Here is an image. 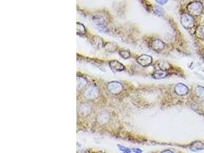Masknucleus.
<instances>
[{"label": "nucleus", "mask_w": 204, "mask_h": 153, "mask_svg": "<svg viewBox=\"0 0 204 153\" xmlns=\"http://www.w3.org/2000/svg\"><path fill=\"white\" fill-rule=\"evenodd\" d=\"M203 7L202 3H200V2H191L187 5L188 11L190 12V15L192 16H200L203 11Z\"/></svg>", "instance_id": "nucleus-1"}, {"label": "nucleus", "mask_w": 204, "mask_h": 153, "mask_svg": "<svg viewBox=\"0 0 204 153\" xmlns=\"http://www.w3.org/2000/svg\"><path fill=\"white\" fill-rule=\"evenodd\" d=\"M180 22H181L182 25L184 26L185 28H191L193 27L194 25V19H193V16L191 15H188V14H184L183 16H181V19H180Z\"/></svg>", "instance_id": "nucleus-2"}, {"label": "nucleus", "mask_w": 204, "mask_h": 153, "mask_svg": "<svg viewBox=\"0 0 204 153\" xmlns=\"http://www.w3.org/2000/svg\"><path fill=\"white\" fill-rule=\"evenodd\" d=\"M108 90L112 94H118L123 91V85L118 82H111L107 86Z\"/></svg>", "instance_id": "nucleus-3"}, {"label": "nucleus", "mask_w": 204, "mask_h": 153, "mask_svg": "<svg viewBox=\"0 0 204 153\" xmlns=\"http://www.w3.org/2000/svg\"><path fill=\"white\" fill-rule=\"evenodd\" d=\"M137 62H138L140 65H141V66L147 67L151 64L152 58L149 55H141V56H140V57L137 59Z\"/></svg>", "instance_id": "nucleus-4"}, {"label": "nucleus", "mask_w": 204, "mask_h": 153, "mask_svg": "<svg viewBox=\"0 0 204 153\" xmlns=\"http://www.w3.org/2000/svg\"><path fill=\"white\" fill-rule=\"evenodd\" d=\"M174 91L177 95L184 96V95L188 94L189 89L186 85L183 84H177L174 87Z\"/></svg>", "instance_id": "nucleus-5"}, {"label": "nucleus", "mask_w": 204, "mask_h": 153, "mask_svg": "<svg viewBox=\"0 0 204 153\" xmlns=\"http://www.w3.org/2000/svg\"><path fill=\"white\" fill-rule=\"evenodd\" d=\"M164 47H165V44L159 39H156L152 42V48L156 51H160L164 49Z\"/></svg>", "instance_id": "nucleus-6"}, {"label": "nucleus", "mask_w": 204, "mask_h": 153, "mask_svg": "<svg viewBox=\"0 0 204 153\" xmlns=\"http://www.w3.org/2000/svg\"><path fill=\"white\" fill-rule=\"evenodd\" d=\"M109 65H110L112 70L114 71H122L125 68V67L117 61H112L109 63Z\"/></svg>", "instance_id": "nucleus-7"}, {"label": "nucleus", "mask_w": 204, "mask_h": 153, "mask_svg": "<svg viewBox=\"0 0 204 153\" xmlns=\"http://www.w3.org/2000/svg\"><path fill=\"white\" fill-rule=\"evenodd\" d=\"M196 36L200 40H204V25H198L196 28Z\"/></svg>", "instance_id": "nucleus-8"}, {"label": "nucleus", "mask_w": 204, "mask_h": 153, "mask_svg": "<svg viewBox=\"0 0 204 153\" xmlns=\"http://www.w3.org/2000/svg\"><path fill=\"white\" fill-rule=\"evenodd\" d=\"M204 148V145L201 142H195L191 146V149L192 151H200Z\"/></svg>", "instance_id": "nucleus-9"}, {"label": "nucleus", "mask_w": 204, "mask_h": 153, "mask_svg": "<svg viewBox=\"0 0 204 153\" xmlns=\"http://www.w3.org/2000/svg\"><path fill=\"white\" fill-rule=\"evenodd\" d=\"M168 75V73L166 72L165 71H162V70H160V71H156L153 73V78H155V79H162V78H164L166 76Z\"/></svg>", "instance_id": "nucleus-10"}, {"label": "nucleus", "mask_w": 204, "mask_h": 153, "mask_svg": "<svg viewBox=\"0 0 204 153\" xmlns=\"http://www.w3.org/2000/svg\"><path fill=\"white\" fill-rule=\"evenodd\" d=\"M158 67L162 71H167L170 68V64L166 61H161L158 63Z\"/></svg>", "instance_id": "nucleus-11"}, {"label": "nucleus", "mask_w": 204, "mask_h": 153, "mask_svg": "<svg viewBox=\"0 0 204 153\" xmlns=\"http://www.w3.org/2000/svg\"><path fill=\"white\" fill-rule=\"evenodd\" d=\"M104 48L105 49H106V51H107L114 52V51L117 49V45L114 43H107L104 46Z\"/></svg>", "instance_id": "nucleus-12"}, {"label": "nucleus", "mask_w": 204, "mask_h": 153, "mask_svg": "<svg viewBox=\"0 0 204 153\" xmlns=\"http://www.w3.org/2000/svg\"><path fill=\"white\" fill-rule=\"evenodd\" d=\"M196 95L198 96V97H203L204 96V87H197L196 89Z\"/></svg>", "instance_id": "nucleus-13"}, {"label": "nucleus", "mask_w": 204, "mask_h": 153, "mask_svg": "<svg viewBox=\"0 0 204 153\" xmlns=\"http://www.w3.org/2000/svg\"><path fill=\"white\" fill-rule=\"evenodd\" d=\"M119 55H120L123 58H125V59H127V58H129V57H130V53L129 51H121L120 52H119Z\"/></svg>", "instance_id": "nucleus-14"}, {"label": "nucleus", "mask_w": 204, "mask_h": 153, "mask_svg": "<svg viewBox=\"0 0 204 153\" xmlns=\"http://www.w3.org/2000/svg\"><path fill=\"white\" fill-rule=\"evenodd\" d=\"M167 1H168V0H156L157 2H158L159 4H161V5L165 4L166 2H167Z\"/></svg>", "instance_id": "nucleus-15"}, {"label": "nucleus", "mask_w": 204, "mask_h": 153, "mask_svg": "<svg viewBox=\"0 0 204 153\" xmlns=\"http://www.w3.org/2000/svg\"><path fill=\"white\" fill-rule=\"evenodd\" d=\"M161 153H173L171 151H169V150H166V151H164L162 152Z\"/></svg>", "instance_id": "nucleus-16"}, {"label": "nucleus", "mask_w": 204, "mask_h": 153, "mask_svg": "<svg viewBox=\"0 0 204 153\" xmlns=\"http://www.w3.org/2000/svg\"><path fill=\"white\" fill-rule=\"evenodd\" d=\"M203 57H204V55H203Z\"/></svg>", "instance_id": "nucleus-17"}]
</instances>
